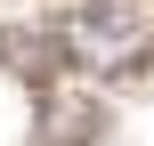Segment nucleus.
I'll list each match as a JSON object with an SVG mask.
<instances>
[{"mask_svg":"<svg viewBox=\"0 0 154 146\" xmlns=\"http://www.w3.org/2000/svg\"><path fill=\"white\" fill-rule=\"evenodd\" d=\"M57 41H65V57H73V65H89V73H122V65H138V57H146L138 16H130V8H114V0L73 8Z\"/></svg>","mask_w":154,"mask_h":146,"instance_id":"f257e3e1","label":"nucleus"}]
</instances>
